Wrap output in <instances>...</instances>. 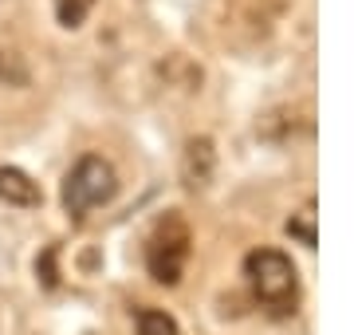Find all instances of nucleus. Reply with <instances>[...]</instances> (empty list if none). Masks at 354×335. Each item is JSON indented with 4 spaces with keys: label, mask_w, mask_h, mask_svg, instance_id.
<instances>
[{
    "label": "nucleus",
    "mask_w": 354,
    "mask_h": 335,
    "mask_svg": "<svg viewBox=\"0 0 354 335\" xmlns=\"http://www.w3.org/2000/svg\"><path fill=\"white\" fill-rule=\"evenodd\" d=\"M213 170H216V150L209 138H193L185 146V158H181V174H185V185L189 190H205L213 181Z\"/></svg>",
    "instance_id": "nucleus-4"
},
{
    "label": "nucleus",
    "mask_w": 354,
    "mask_h": 335,
    "mask_svg": "<svg viewBox=\"0 0 354 335\" xmlns=\"http://www.w3.org/2000/svg\"><path fill=\"white\" fill-rule=\"evenodd\" d=\"M189 225L181 213H165L150 233V245H146V269L158 284L174 288L181 284V272H185V260H189Z\"/></svg>",
    "instance_id": "nucleus-3"
},
{
    "label": "nucleus",
    "mask_w": 354,
    "mask_h": 335,
    "mask_svg": "<svg viewBox=\"0 0 354 335\" xmlns=\"http://www.w3.org/2000/svg\"><path fill=\"white\" fill-rule=\"evenodd\" d=\"M244 276L252 296L264 304L272 316H291L299 304V272L288 253L279 248H252L244 257Z\"/></svg>",
    "instance_id": "nucleus-1"
},
{
    "label": "nucleus",
    "mask_w": 354,
    "mask_h": 335,
    "mask_svg": "<svg viewBox=\"0 0 354 335\" xmlns=\"http://www.w3.org/2000/svg\"><path fill=\"white\" fill-rule=\"evenodd\" d=\"M0 201H8L16 209H36L44 201V190L28 178L24 170L16 166H0Z\"/></svg>",
    "instance_id": "nucleus-5"
},
{
    "label": "nucleus",
    "mask_w": 354,
    "mask_h": 335,
    "mask_svg": "<svg viewBox=\"0 0 354 335\" xmlns=\"http://www.w3.org/2000/svg\"><path fill=\"white\" fill-rule=\"evenodd\" d=\"M51 260H55V248L44 257V264H36V272H44V284H48V288H55V264H51Z\"/></svg>",
    "instance_id": "nucleus-9"
},
{
    "label": "nucleus",
    "mask_w": 354,
    "mask_h": 335,
    "mask_svg": "<svg viewBox=\"0 0 354 335\" xmlns=\"http://www.w3.org/2000/svg\"><path fill=\"white\" fill-rule=\"evenodd\" d=\"M114 194H118V178H114L111 162H102L99 154H87V158H79L71 166V174L64 178V194L59 197H64L67 217L83 221L91 209L106 206Z\"/></svg>",
    "instance_id": "nucleus-2"
},
{
    "label": "nucleus",
    "mask_w": 354,
    "mask_h": 335,
    "mask_svg": "<svg viewBox=\"0 0 354 335\" xmlns=\"http://www.w3.org/2000/svg\"><path fill=\"white\" fill-rule=\"evenodd\" d=\"M134 332L138 335H181V327L162 308H134Z\"/></svg>",
    "instance_id": "nucleus-6"
},
{
    "label": "nucleus",
    "mask_w": 354,
    "mask_h": 335,
    "mask_svg": "<svg viewBox=\"0 0 354 335\" xmlns=\"http://www.w3.org/2000/svg\"><path fill=\"white\" fill-rule=\"evenodd\" d=\"M288 233L299 241V245H307V248H315V209L307 206V209H299L295 217L288 221Z\"/></svg>",
    "instance_id": "nucleus-8"
},
{
    "label": "nucleus",
    "mask_w": 354,
    "mask_h": 335,
    "mask_svg": "<svg viewBox=\"0 0 354 335\" xmlns=\"http://www.w3.org/2000/svg\"><path fill=\"white\" fill-rule=\"evenodd\" d=\"M95 0H55V20L64 28H79L91 16Z\"/></svg>",
    "instance_id": "nucleus-7"
}]
</instances>
